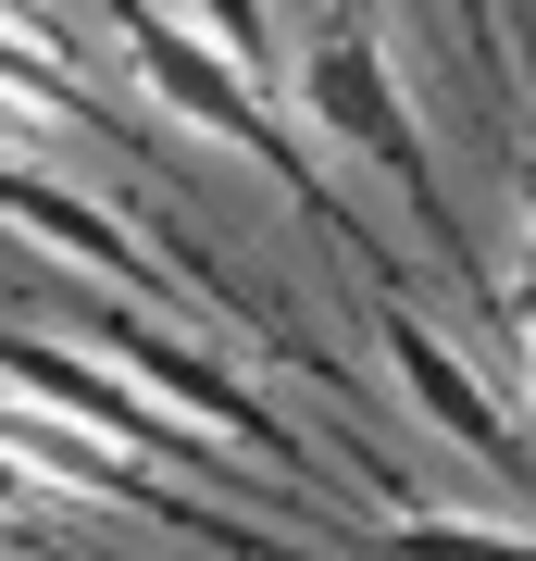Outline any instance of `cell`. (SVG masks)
<instances>
[{"label": "cell", "instance_id": "obj_1", "mask_svg": "<svg viewBox=\"0 0 536 561\" xmlns=\"http://www.w3.org/2000/svg\"><path fill=\"white\" fill-rule=\"evenodd\" d=\"M88 337H100L88 362H100V375H125L175 437H213L250 486H299V449L275 437V412L238 387V362H225V350H187L175 324L138 312V300H88Z\"/></svg>", "mask_w": 536, "mask_h": 561}, {"label": "cell", "instance_id": "obj_2", "mask_svg": "<svg viewBox=\"0 0 536 561\" xmlns=\"http://www.w3.org/2000/svg\"><path fill=\"white\" fill-rule=\"evenodd\" d=\"M299 113H312L350 162L399 175V201L424 213V238L461 250V225H449V201H437V162H424V125H412V101H399V62H387V38H375L362 0H350V13H324L312 38H299Z\"/></svg>", "mask_w": 536, "mask_h": 561}, {"label": "cell", "instance_id": "obj_3", "mask_svg": "<svg viewBox=\"0 0 536 561\" xmlns=\"http://www.w3.org/2000/svg\"><path fill=\"white\" fill-rule=\"evenodd\" d=\"M100 13L125 25V62H138V76H150V101L175 113V125H199V138H225L238 162H262V175L287 187V201H312V213H324V238H350V213L324 201V175H312V162H299V138L275 125V101H262L250 76H225V62L199 50V38H187L175 13H150V0H100Z\"/></svg>", "mask_w": 536, "mask_h": 561}, {"label": "cell", "instance_id": "obj_4", "mask_svg": "<svg viewBox=\"0 0 536 561\" xmlns=\"http://www.w3.org/2000/svg\"><path fill=\"white\" fill-rule=\"evenodd\" d=\"M0 225L13 238H38L50 262H88V275H113L138 312H213L225 337H250V312L225 300L213 275H187V262H162L138 225H125L113 201H88V187H62V175H38V162H0Z\"/></svg>", "mask_w": 536, "mask_h": 561}, {"label": "cell", "instance_id": "obj_5", "mask_svg": "<svg viewBox=\"0 0 536 561\" xmlns=\"http://www.w3.org/2000/svg\"><path fill=\"white\" fill-rule=\"evenodd\" d=\"M375 324H387V375L412 387V412L437 424V437H449L461 461H499V474H536V437L512 424V400H487V375H475V362H461V350H449V337H437V324H424L412 300H399V287L375 300Z\"/></svg>", "mask_w": 536, "mask_h": 561}, {"label": "cell", "instance_id": "obj_6", "mask_svg": "<svg viewBox=\"0 0 536 561\" xmlns=\"http://www.w3.org/2000/svg\"><path fill=\"white\" fill-rule=\"evenodd\" d=\"M175 25H187V38L225 62V76H250L262 101H275V0H187Z\"/></svg>", "mask_w": 536, "mask_h": 561}, {"label": "cell", "instance_id": "obj_7", "mask_svg": "<svg viewBox=\"0 0 536 561\" xmlns=\"http://www.w3.org/2000/svg\"><path fill=\"white\" fill-rule=\"evenodd\" d=\"M387 561H536V537H512V524H461V512H399L387 524Z\"/></svg>", "mask_w": 536, "mask_h": 561}, {"label": "cell", "instance_id": "obj_8", "mask_svg": "<svg viewBox=\"0 0 536 561\" xmlns=\"http://www.w3.org/2000/svg\"><path fill=\"white\" fill-rule=\"evenodd\" d=\"M487 312H499V324H536V150H524V275L487 287Z\"/></svg>", "mask_w": 536, "mask_h": 561}, {"label": "cell", "instance_id": "obj_9", "mask_svg": "<svg viewBox=\"0 0 536 561\" xmlns=\"http://www.w3.org/2000/svg\"><path fill=\"white\" fill-rule=\"evenodd\" d=\"M512 387H524V400H512V424L536 437V324H512Z\"/></svg>", "mask_w": 536, "mask_h": 561}]
</instances>
